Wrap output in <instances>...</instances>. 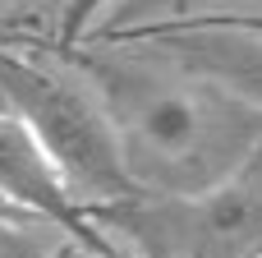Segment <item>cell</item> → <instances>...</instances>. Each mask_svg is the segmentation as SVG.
I'll use <instances>...</instances> for the list:
<instances>
[{
    "mask_svg": "<svg viewBox=\"0 0 262 258\" xmlns=\"http://www.w3.org/2000/svg\"><path fill=\"white\" fill-rule=\"evenodd\" d=\"M51 46L92 92L134 199L203 194L262 143V111L143 37Z\"/></svg>",
    "mask_w": 262,
    "mask_h": 258,
    "instance_id": "1",
    "label": "cell"
},
{
    "mask_svg": "<svg viewBox=\"0 0 262 258\" xmlns=\"http://www.w3.org/2000/svg\"><path fill=\"white\" fill-rule=\"evenodd\" d=\"M0 111L28 125L64 194L74 199L78 217L88 208L134 199L92 92L78 83V74L60 60L51 42L0 46Z\"/></svg>",
    "mask_w": 262,
    "mask_h": 258,
    "instance_id": "2",
    "label": "cell"
},
{
    "mask_svg": "<svg viewBox=\"0 0 262 258\" xmlns=\"http://www.w3.org/2000/svg\"><path fill=\"white\" fill-rule=\"evenodd\" d=\"M88 240L124 258H258L262 254V143L235 175L189 199H120L83 212Z\"/></svg>",
    "mask_w": 262,
    "mask_h": 258,
    "instance_id": "3",
    "label": "cell"
},
{
    "mask_svg": "<svg viewBox=\"0 0 262 258\" xmlns=\"http://www.w3.org/2000/svg\"><path fill=\"white\" fill-rule=\"evenodd\" d=\"M138 37L161 46L180 65L207 74L212 83L230 88L253 111H262V28H249V23H198V28H161V32H138Z\"/></svg>",
    "mask_w": 262,
    "mask_h": 258,
    "instance_id": "4",
    "label": "cell"
},
{
    "mask_svg": "<svg viewBox=\"0 0 262 258\" xmlns=\"http://www.w3.org/2000/svg\"><path fill=\"white\" fill-rule=\"evenodd\" d=\"M0 199L14 208L41 212V217L69 226L74 235H83V217H78L74 199L64 194L60 175L51 171V162L37 148V138L28 134V125L9 111H0Z\"/></svg>",
    "mask_w": 262,
    "mask_h": 258,
    "instance_id": "5",
    "label": "cell"
},
{
    "mask_svg": "<svg viewBox=\"0 0 262 258\" xmlns=\"http://www.w3.org/2000/svg\"><path fill=\"white\" fill-rule=\"evenodd\" d=\"M198 23L262 28V0H106L74 42H83V37H138V32L198 28Z\"/></svg>",
    "mask_w": 262,
    "mask_h": 258,
    "instance_id": "6",
    "label": "cell"
},
{
    "mask_svg": "<svg viewBox=\"0 0 262 258\" xmlns=\"http://www.w3.org/2000/svg\"><path fill=\"white\" fill-rule=\"evenodd\" d=\"M69 226L0 199V258H55Z\"/></svg>",
    "mask_w": 262,
    "mask_h": 258,
    "instance_id": "7",
    "label": "cell"
},
{
    "mask_svg": "<svg viewBox=\"0 0 262 258\" xmlns=\"http://www.w3.org/2000/svg\"><path fill=\"white\" fill-rule=\"evenodd\" d=\"M106 0H74L69 9H64V18H60V42H74L88 23H92V14L101 9Z\"/></svg>",
    "mask_w": 262,
    "mask_h": 258,
    "instance_id": "8",
    "label": "cell"
},
{
    "mask_svg": "<svg viewBox=\"0 0 262 258\" xmlns=\"http://www.w3.org/2000/svg\"><path fill=\"white\" fill-rule=\"evenodd\" d=\"M258 258H262V254H258Z\"/></svg>",
    "mask_w": 262,
    "mask_h": 258,
    "instance_id": "9",
    "label": "cell"
}]
</instances>
